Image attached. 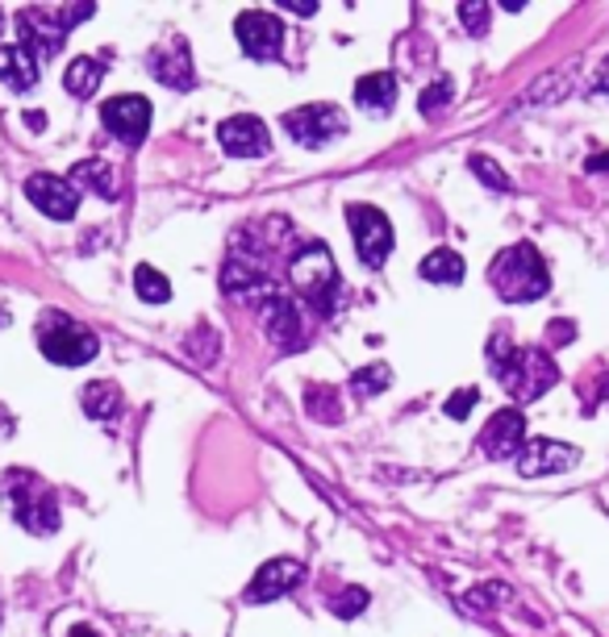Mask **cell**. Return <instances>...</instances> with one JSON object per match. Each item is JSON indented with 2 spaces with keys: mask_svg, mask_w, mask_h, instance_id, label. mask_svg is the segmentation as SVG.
Returning a JSON list of instances; mask_svg holds the SVG:
<instances>
[{
  "mask_svg": "<svg viewBox=\"0 0 609 637\" xmlns=\"http://www.w3.org/2000/svg\"><path fill=\"white\" fill-rule=\"evenodd\" d=\"M488 371L497 375V384H501L514 400H539L546 388H555L560 384V367L546 359L543 350H530V346H514L505 333H493V342H488Z\"/></svg>",
  "mask_w": 609,
  "mask_h": 637,
  "instance_id": "obj_1",
  "label": "cell"
},
{
  "mask_svg": "<svg viewBox=\"0 0 609 637\" xmlns=\"http://www.w3.org/2000/svg\"><path fill=\"white\" fill-rule=\"evenodd\" d=\"M289 288L317 312V317H330L338 309V296H342V280H338L335 254L322 247V242H309L293 254L289 263Z\"/></svg>",
  "mask_w": 609,
  "mask_h": 637,
  "instance_id": "obj_2",
  "label": "cell"
},
{
  "mask_svg": "<svg viewBox=\"0 0 609 637\" xmlns=\"http://www.w3.org/2000/svg\"><path fill=\"white\" fill-rule=\"evenodd\" d=\"M488 284H493L497 296L509 300V305H530V300L546 296L551 275H546L543 254L530 247V242H518V247L501 250V254L493 259V268H488Z\"/></svg>",
  "mask_w": 609,
  "mask_h": 637,
  "instance_id": "obj_3",
  "label": "cell"
},
{
  "mask_svg": "<svg viewBox=\"0 0 609 637\" xmlns=\"http://www.w3.org/2000/svg\"><path fill=\"white\" fill-rule=\"evenodd\" d=\"M38 346H43V354L55 363V367H84V363L97 359L101 342H97V333L88 326H80V321H71L64 312H46L43 329H38Z\"/></svg>",
  "mask_w": 609,
  "mask_h": 637,
  "instance_id": "obj_4",
  "label": "cell"
},
{
  "mask_svg": "<svg viewBox=\"0 0 609 637\" xmlns=\"http://www.w3.org/2000/svg\"><path fill=\"white\" fill-rule=\"evenodd\" d=\"M9 509L18 516V525L30 530V534H55L59 530V504L55 496L38 488L30 475H9Z\"/></svg>",
  "mask_w": 609,
  "mask_h": 637,
  "instance_id": "obj_5",
  "label": "cell"
},
{
  "mask_svg": "<svg viewBox=\"0 0 609 637\" xmlns=\"http://www.w3.org/2000/svg\"><path fill=\"white\" fill-rule=\"evenodd\" d=\"M347 221L356 229L359 259L368 268H384V259L393 254V226H388V217L372 205H351L347 208Z\"/></svg>",
  "mask_w": 609,
  "mask_h": 637,
  "instance_id": "obj_6",
  "label": "cell"
},
{
  "mask_svg": "<svg viewBox=\"0 0 609 637\" xmlns=\"http://www.w3.org/2000/svg\"><path fill=\"white\" fill-rule=\"evenodd\" d=\"M284 129L293 134V143L301 146H326L342 138V129H347V117H342V109L335 104H305V109H293L289 117H284Z\"/></svg>",
  "mask_w": 609,
  "mask_h": 637,
  "instance_id": "obj_7",
  "label": "cell"
},
{
  "mask_svg": "<svg viewBox=\"0 0 609 637\" xmlns=\"http://www.w3.org/2000/svg\"><path fill=\"white\" fill-rule=\"evenodd\" d=\"M234 34H238V46L259 62H272L280 55V46H284V25L268 9L243 13V18L234 21Z\"/></svg>",
  "mask_w": 609,
  "mask_h": 637,
  "instance_id": "obj_8",
  "label": "cell"
},
{
  "mask_svg": "<svg viewBox=\"0 0 609 637\" xmlns=\"http://www.w3.org/2000/svg\"><path fill=\"white\" fill-rule=\"evenodd\" d=\"M50 18H55L50 9H22V13H18V30H22V50L34 62L55 59V55L64 50V42H67V30L59 25V21H50Z\"/></svg>",
  "mask_w": 609,
  "mask_h": 637,
  "instance_id": "obj_9",
  "label": "cell"
},
{
  "mask_svg": "<svg viewBox=\"0 0 609 637\" xmlns=\"http://www.w3.org/2000/svg\"><path fill=\"white\" fill-rule=\"evenodd\" d=\"M263 329H268L272 346H280V350H301L309 342V329H305L301 312H296V300L293 296H284V292H272V296L263 300Z\"/></svg>",
  "mask_w": 609,
  "mask_h": 637,
  "instance_id": "obj_10",
  "label": "cell"
},
{
  "mask_svg": "<svg viewBox=\"0 0 609 637\" xmlns=\"http://www.w3.org/2000/svg\"><path fill=\"white\" fill-rule=\"evenodd\" d=\"M101 122H105V129L117 143L138 146L150 129V101H143V96H113L101 109Z\"/></svg>",
  "mask_w": 609,
  "mask_h": 637,
  "instance_id": "obj_11",
  "label": "cell"
},
{
  "mask_svg": "<svg viewBox=\"0 0 609 637\" xmlns=\"http://www.w3.org/2000/svg\"><path fill=\"white\" fill-rule=\"evenodd\" d=\"M576 463H580V451L567 446V442H551V437H530L522 451H518V471H522L526 479L572 471Z\"/></svg>",
  "mask_w": 609,
  "mask_h": 637,
  "instance_id": "obj_12",
  "label": "cell"
},
{
  "mask_svg": "<svg viewBox=\"0 0 609 637\" xmlns=\"http://www.w3.org/2000/svg\"><path fill=\"white\" fill-rule=\"evenodd\" d=\"M217 143H222V150L230 159H259V155L272 150V134H268V125L259 117L243 113V117H230V122L217 125Z\"/></svg>",
  "mask_w": 609,
  "mask_h": 637,
  "instance_id": "obj_13",
  "label": "cell"
},
{
  "mask_svg": "<svg viewBox=\"0 0 609 637\" xmlns=\"http://www.w3.org/2000/svg\"><path fill=\"white\" fill-rule=\"evenodd\" d=\"M25 196L34 201V208H43L50 221H71L80 208V192L59 175H46V171L25 180Z\"/></svg>",
  "mask_w": 609,
  "mask_h": 637,
  "instance_id": "obj_14",
  "label": "cell"
},
{
  "mask_svg": "<svg viewBox=\"0 0 609 637\" xmlns=\"http://www.w3.org/2000/svg\"><path fill=\"white\" fill-rule=\"evenodd\" d=\"M526 446V417L518 409H501L493 412V421L484 425L481 433V451L493 458V463H509L518 458V451Z\"/></svg>",
  "mask_w": 609,
  "mask_h": 637,
  "instance_id": "obj_15",
  "label": "cell"
},
{
  "mask_svg": "<svg viewBox=\"0 0 609 637\" xmlns=\"http://www.w3.org/2000/svg\"><path fill=\"white\" fill-rule=\"evenodd\" d=\"M301 579H305V562H296V558H272V562H263L259 576L251 579L247 600H251V604H268V600H275V596H289Z\"/></svg>",
  "mask_w": 609,
  "mask_h": 637,
  "instance_id": "obj_16",
  "label": "cell"
},
{
  "mask_svg": "<svg viewBox=\"0 0 609 637\" xmlns=\"http://www.w3.org/2000/svg\"><path fill=\"white\" fill-rule=\"evenodd\" d=\"M150 76L168 88H192V62H189V46L176 38L168 50H150Z\"/></svg>",
  "mask_w": 609,
  "mask_h": 637,
  "instance_id": "obj_17",
  "label": "cell"
},
{
  "mask_svg": "<svg viewBox=\"0 0 609 637\" xmlns=\"http://www.w3.org/2000/svg\"><path fill=\"white\" fill-rule=\"evenodd\" d=\"M356 104L363 113H372V117L393 113V104H397V76H393V71H372V76H363V80L356 83Z\"/></svg>",
  "mask_w": 609,
  "mask_h": 637,
  "instance_id": "obj_18",
  "label": "cell"
},
{
  "mask_svg": "<svg viewBox=\"0 0 609 637\" xmlns=\"http://www.w3.org/2000/svg\"><path fill=\"white\" fill-rule=\"evenodd\" d=\"M0 80L13 92H30L38 83V62L30 59L22 46H0Z\"/></svg>",
  "mask_w": 609,
  "mask_h": 637,
  "instance_id": "obj_19",
  "label": "cell"
},
{
  "mask_svg": "<svg viewBox=\"0 0 609 637\" xmlns=\"http://www.w3.org/2000/svg\"><path fill=\"white\" fill-rule=\"evenodd\" d=\"M101 80H105V62H97V59H71L67 62V71H64V88L71 92V96H92L97 88H101Z\"/></svg>",
  "mask_w": 609,
  "mask_h": 637,
  "instance_id": "obj_20",
  "label": "cell"
},
{
  "mask_svg": "<svg viewBox=\"0 0 609 637\" xmlns=\"http://www.w3.org/2000/svg\"><path fill=\"white\" fill-rule=\"evenodd\" d=\"M67 184L76 187H84V192H97L101 201H113V171H109V163H101V159H84V163H76V171H71V180Z\"/></svg>",
  "mask_w": 609,
  "mask_h": 637,
  "instance_id": "obj_21",
  "label": "cell"
},
{
  "mask_svg": "<svg viewBox=\"0 0 609 637\" xmlns=\"http://www.w3.org/2000/svg\"><path fill=\"white\" fill-rule=\"evenodd\" d=\"M421 280H430V284H460L463 259L455 250H435V254L421 259Z\"/></svg>",
  "mask_w": 609,
  "mask_h": 637,
  "instance_id": "obj_22",
  "label": "cell"
},
{
  "mask_svg": "<svg viewBox=\"0 0 609 637\" xmlns=\"http://www.w3.org/2000/svg\"><path fill=\"white\" fill-rule=\"evenodd\" d=\"M80 405H84L88 417H97V421H109L113 412L122 409V391L113 388V384H88L84 396H80Z\"/></svg>",
  "mask_w": 609,
  "mask_h": 637,
  "instance_id": "obj_23",
  "label": "cell"
},
{
  "mask_svg": "<svg viewBox=\"0 0 609 637\" xmlns=\"http://www.w3.org/2000/svg\"><path fill=\"white\" fill-rule=\"evenodd\" d=\"M134 288H138V296H143L147 305H163L171 296V284L155 268H147V263L134 271Z\"/></svg>",
  "mask_w": 609,
  "mask_h": 637,
  "instance_id": "obj_24",
  "label": "cell"
},
{
  "mask_svg": "<svg viewBox=\"0 0 609 637\" xmlns=\"http://www.w3.org/2000/svg\"><path fill=\"white\" fill-rule=\"evenodd\" d=\"M388 384H393V371L384 367V363H372V367H363L351 375V391H356V396H380Z\"/></svg>",
  "mask_w": 609,
  "mask_h": 637,
  "instance_id": "obj_25",
  "label": "cell"
},
{
  "mask_svg": "<svg viewBox=\"0 0 609 637\" xmlns=\"http://www.w3.org/2000/svg\"><path fill=\"white\" fill-rule=\"evenodd\" d=\"M451 96H455V83L451 80H439V83H430L426 92H421V101H418V109H421V117H439L442 109L451 104Z\"/></svg>",
  "mask_w": 609,
  "mask_h": 637,
  "instance_id": "obj_26",
  "label": "cell"
},
{
  "mask_svg": "<svg viewBox=\"0 0 609 637\" xmlns=\"http://www.w3.org/2000/svg\"><path fill=\"white\" fill-rule=\"evenodd\" d=\"M330 608H335L338 617H356V613L368 608V592H363V588H347V592H338V596L330 600Z\"/></svg>",
  "mask_w": 609,
  "mask_h": 637,
  "instance_id": "obj_27",
  "label": "cell"
},
{
  "mask_svg": "<svg viewBox=\"0 0 609 637\" xmlns=\"http://www.w3.org/2000/svg\"><path fill=\"white\" fill-rule=\"evenodd\" d=\"M460 18L463 25H467V34H484L488 30V4H476V0H467V4H460Z\"/></svg>",
  "mask_w": 609,
  "mask_h": 637,
  "instance_id": "obj_28",
  "label": "cell"
},
{
  "mask_svg": "<svg viewBox=\"0 0 609 637\" xmlns=\"http://www.w3.org/2000/svg\"><path fill=\"white\" fill-rule=\"evenodd\" d=\"M472 171L481 175L484 184H493V187H497V192H509V175H501V171H497V163H493V159H484V155H476V159H472Z\"/></svg>",
  "mask_w": 609,
  "mask_h": 637,
  "instance_id": "obj_29",
  "label": "cell"
},
{
  "mask_svg": "<svg viewBox=\"0 0 609 637\" xmlns=\"http://www.w3.org/2000/svg\"><path fill=\"white\" fill-rule=\"evenodd\" d=\"M481 400V391L476 388H463V391H455L451 400H447V417H455V421H463L467 412H472V405Z\"/></svg>",
  "mask_w": 609,
  "mask_h": 637,
  "instance_id": "obj_30",
  "label": "cell"
},
{
  "mask_svg": "<svg viewBox=\"0 0 609 637\" xmlns=\"http://www.w3.org/2000/svg\"><path fill=\"white\" fill-rule=\"evenodd\" d=\"M505 596V588L501 583H488V588H476V592H472V604H476V608H488V604H497V600Z\"/></svg>",
  "mask_w": 609,
  "mask_h": 637,
  "instance_id": "obj_31",
  "label": "cell"
},
{
  "mask_svg": "<svg viewBox=\"0 0 609 637\" xmlns=\"http://www.w3.org/2000/svg\"><path fill=\"white\" fill-rule=\"evenodd\" d=\"M593 92H609V59L601 62V71H597V80H593Z\"/></svg>",
  "mask_w": 609,
  "mask_h": 637,
  "instance_id": "obj_32",
  "label": "cell"
},
{
  "mask_svg": "<svg viewBox=\"0 0 609 637\" xmlns=\"http://www.w3.org/2000/svg\"><path fill=\"white\" fill-rule=\"evenodd\" d=\"M555 333H551V338H555V342H560V346H564V342H572V326H567V321H555Z\"/></svg>",
  "mask_w": 609,
  "mask_h": 637,
  "instance_id": "obj_33",
  "label": "cell"
},
{
  "mask_svg": "<svg viewBox=\"0 0 609 637\" xmlns=\"http://www.w3.org/2000/svg\"><path fill=\"white\" fill-rule=\"evenodd\" d=\"M588 171H609V150L606 155H593V159H588Z\"/></svg>",
  "mask_w": 609,
  "mask_h": 637,
  "instance_id": "obj_34",
  "label": "cell"
},
{
  "mask_svg": "<svg viewBox=\"0 0 609 637\" xmlns=\"http://www.w3.org/2000/svg\"><path fill=\"white\" fill-rule=\"evenodd\" d=\"M25 125H34V129H43L46 117H43V113H25Z\"/></svg>",
  "mask_w": 609,
  "mask_h": 637,
  "instance_id": "obj_35",
  "label": "cell"
},
{
  "mask_svg": "<svg viewBox=\"0 0 609 637\" xmlns=\"http://www.w3.org/2000/svg\"><path fill=\"white\" fill-rule=\"evenodd\" d=\"M67 637H97V629H88V625H76V629H71Z\"/></svg>",
  "mask_w": 609,
  "mask_h": 637,
  "instance_id": "obj_36",
  "label": "cell"
},
{
  "mask_svg": "<svg viewBox=\"0 0 609 637\" xmlns=\"http://www.w3.org/2000/svg\"><path fill=\"white\" fill-rule=\"evenodd\" d=\"M0 34H4V13H0Z\"/></svg>",
  "mask_w": 609,
  "mask_h": 637,
  "instance_id": "obj_37",
  "label": "cell"
}]
</instances>
